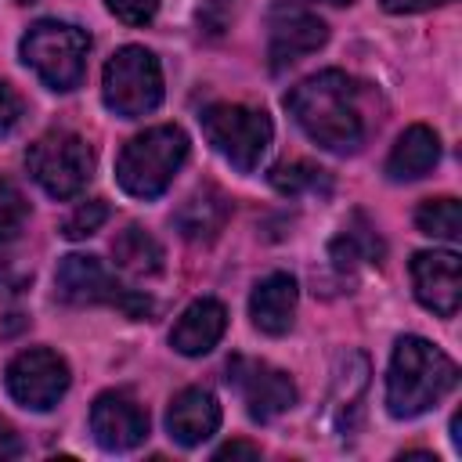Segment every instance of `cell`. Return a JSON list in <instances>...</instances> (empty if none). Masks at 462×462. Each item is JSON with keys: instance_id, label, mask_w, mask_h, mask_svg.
I'll return each instance as SVG.
<instances>
[{"instance_id": "6da1fadb", "label": "cell", "mask_w": 462, "mask_h": 462, "mask_svg": "<svg viewBox=\"0 0 462 462\" xmlns=\"http://www.w3.org/2000/svg\"><path fill=\"white\" fill-rule=\"evenodd\" d=\"M285 108L292 112V119L303 126V134L314 144H321L336 155H354L365 144L357 87L339 69H325V72L300 79L285 94Z\"/></svg>"}, {"instance_id": "7a4b0ae2", "label": "cell", "mask_w": 462, "mask_h": 462, "mask_svg": "<svg viewBox=\"0 0 462 462\" xmlns=\"http://www.w3.org/2000/svg\"><path fill=\"white\" fill-rule=\"evenodd\" d=\"M458 386V365L422 336H401L386 372V411L415 419L437 408Z\"/></svg>"}, {"instance_id": "3957f363", "label": "cell", "mask_w": 462, "mask_h": 462, "mask_svg": "<svg viewBox=\"0 0 462 462\" xmlns=\"http://www.w3.org/2000/svg\"><path fill=\"white\" fill-rule=\"evenodd\" d=\"M188 159V134L173 123L130 137L116 159V180L134 199H159Z\"/></svg>"}, {"instance_id": "277c9868", "label": "cell", "mask_w": 462, "mask_h": 462, "mask_svg": "<svg viewBox=\"0 0 462 462\" xmlns=\"http://www.w3.org/2000/svg\"><path fill=\"white\" fill-rule=\"evenodd\" d=\"M87 51L90 36L79 25L40 18L29 25L22 36V61L40 76L43 87L51 90H76L87 69Z\"/></svg>"}, {"instance_id": "5b68a950", "label": "cell", "mask_w": 462, "mask_h": 462, "mask_svg": "<svg viewBox=\"0 0 462 462\" xmlns=\"http://www.w3.org/2000/svg\"><path fill=\"white\" fill-rule=\"evenodd\" d=\"M101 97L105 105L123 119H141L159 108L162 101V69L159 58L148 47H119L101 76Z\"/></svg>"}, {"instance_id": "8992f818", "label": "cell", "mask_w": 462, "mask_h": 462, "mask_svg": "<svg viewBox=\"0 0 462 462\" xmlns=\"http://www.w3.org/2000/svg\"><path fill=\"white\" fill-rule=\"evenodd\" d=\"M25 166L51 199H76L94 173V152L79 134L51 130L29 144Z\"/></svg>"}, {"instance_id": "52a82bcc", "label": "cell", "mask_w": 462, "mask_h": 462, "mask_svg": "<svg viewBox=\"0 0 462 462\" xmlns=\"http://www.w3.org/2000/svg\"><path fill=\"white\" fill-rule=\"evenodd\" d=\"M206 141L242 173H253L271 144V116L253 105H209L202 116Z\"/></svg>"}, {"instance_id": "ba28073f", "label": "cell", "mask_w": 462, "mask_h": 462, "mask_svg": "<svg viewBox=\"0 0 462 462\" xmlns=\"http://www.w3.org/2000/svg\"><path fill=\"white\" fill-rule=\"evenodd\" d=\"M54 292L58 300L72 303V307H90V303H108L119 307L126 318H148L152 314V300L144 292L123 289L112 271L87 253H69L61 256L58 271H54Z\"/></svg>"}, {"instance_id": "9c48e42d", "label": "cell", "mask_w": 462, "mask_h": 462, "mask_svg": "<svg viewBox=\"0 0 462 462\" xmlns=\"http://www.w3.org/2000/svg\"><path fill=\"white\" fill-rule=\"evenodd\" d=\"M4 386L22 408L51 411L61 401V393L69 390V365L61 354H54L47 346H29L11 357L7 372H4Z\"/></svg>"}, {"instance_id": "30bf717a", "label": "cell", "mask_w": 462, "mask_h": 462, "mask_svg": "<svg viewBox=\"0 0 462 462\" xmlns=\"http://www.w3.org/2000/svg\"><path fill=\"white\" fill-rule=\"evenodd\" d=\"M227 383L242 393V404L256 422H271L296 404V383L289 379V372L256 357L235 354L227 361Z\"/></svg>"}, {"instance_id": "8fae6325", "label": "cell", "mask_w": 462, "mask_h": 462, "mask_svg": "<svg viewBox=\"0 0 462 462\" xmlns=\"http://www.w3.org/2000/svg\"><path fill=\"white\" fill-rule=\"evenodd\" d=\"M411 289L415 300L440 314L451 318L462 303V260L451 249H422L411 256Z\"/></svg>"}, {"instance_id": "7c38bea8", "label": "cell", "mask_w": 462, "mask_h": 462, "mask_svg": "<svg viewBox=\"0 0 462 462\" xmlns=\"http://www.w3.org/2000/svg\"><path fill=\"white\" fill-rule=\"evenodd\" d=\"M267 29H271V36H267V58H271V69L274 72H282L285 65L300 61L303 54H314L328 40V25L318 14H310L307 7H289V4H278L271 11Z\"/></svg>"}, {"instance_id": "4fadbf2b", "label": "cell", "mask_w": 462, "mask_h": 462, "mask_svg": "<svg viewBox=\"0 0 462 462\" xmlns=\"http://www.w3.org/2000/svg\"><path fill=\"white\" fill-rule=\"evenodd\" d=\"M90 433L105 451H134L148 437V411L123 390H108L90 404Z\"/></svg>"}, {"instance_id": "5bb4252c", "label": "cell", "mask_w": 462, "mask_h": 462, "mask_svg": "<svg viewBox=\"0 0 462 462\" xmlns=\"http://www.w3.org/2000/svg\"><path fill=\"white\" fill-rule=\"evenodd\" d=\"M217 426H220V404L202 386L180 390L166 408V430L180 448H199L217 433Z\"/></svg>"}, {"instance_id": "9a60e30c", "label": "cell", "mask_w": 462, "mask_h": 462, "mask_svg": "<svg viewBox=\"0 0 462 462\" xmlns=\"http://www.w3.org/2000/svg\"><path fill=\"white\" fill-rule=\"evenodd\" d=\"M224 328H227L224 303L202 296V300H195V303H188L180 310L177 325L170 328V346L177 354H184V357H202V354H209L220 343Z\"/></svg>"}, {"instance_id": "2e32d148", "label": "cell", "mask_w": 462, "mask_h": 462, "mask_svg": "<svg viewBox=\"0 0 462 462\" xmlns=\"http://www.w3.org/2000/svg\"><path fill=\"white\" fill-rule=\"evenodd\" d=\"M296 300H300V285L292 274L274 271L267 278L256 282L253 296H249V318L260 332L267 336H285L292 328V314H296Z\"/></svg>"}, {"instance_id": "e0dca14e", "label": "cell", "mask_w": 462, "mask_h": 462, "mask_svg": "<svg viewBox=\"0 0 462 462\" xmlns=\"http://www.w3.org/2000/svg\"><path fill=\"white\" fill-rule=\"evenodd\" d=\"M227 217H231V199L220 188L202 184L180 202V209L173 213V224L180 231V238H188L195 245H206L224 231Z\"/></svg>"}, {"instance_id": "ac0fdd59", "label": "cell", "mask_w": 462, "mask_h": 462, "mask_svg": "<svg viewBox=\"0 0 462 462\" xmlns=\"http://www.w3.org/2000/svg\"><path fill=\"white\" fill-rule=\"evenodd\" d=\"M437 159H440V137L430 126L415 123L390 148V155H386V177L390 180H419V177H426L437 166Z\"/></svg>"}, {"instance_id": "d6986e66", "label": "cell", "mask_w": 462, "mask_h": 462, "mask_svg": "<svg viewBox=\"0 0 462 462\" xmlns=\"http://www.w3.org/2000/svg\"><path fill=\"white\" fill-rule=\"evenodd\" d=\"M112 260L119 271L126 274H137V278H148V274H159L162 271V245L137 224L123 227L116 238H112Z\"/></svg>"}, {"instance_id": "ffe728a7", "label": "cell", "mask_w": 462, "mask_h": 462, "mask_svg": "<svg viewBox=\"0 0 462 462\" xmlns=\"http://www.w3.org/2000/svg\"><path fill=\"white\" fill-rule=\"evenodd\" d=\"M328 256H332V263H336L339 271H350V267H357L361 260L379 263V260H383V242H379V235H375L372 227H343V231L328 242Z\"/></svg>"}, {"instance_id": "44dd1931", "label": "cell", "mask_w": 462, "mask_h": 462, "mask_svg": "<svg viewBox=\"0 0 462 462\" xmlns=\"http://www.w3.org/2000/svg\"><path fill=\"white\" fill-rule=\"evenodd\" d=\"M415 227L430 238H444V242H455L462 235V206L458 199L451 195H440V199H426L419 202L415 209Z\"/></svg>"}, {"instance_id": "7402d4cb", "label": "cell", "mask_w": 462, "mask_h": 462, "mask_svg": "<svg viewBox=\"0 0 462 462\" xmlns=\"http://www.w3.org/2000/svg\"><path fill=\"white\" fill-rule=\"evenodd\" d=\"M271 188L282 195H303V191H328V173L307 159H292V162H278L267 173Z\"/></svg>"}, {"instance_id": "603a6c76", "label": "cell", "mask_w": 462, "mask_h": 462, "mask_svg": "<svg viewBox=\"0 0 462 462\" xmlns=\"http://www.w3.org/2000/svg\"><path fill=\"white\" fill-rule=\"evenodd\" d=\"M29 220V202L22 195V188L7 177H0V242H11L22 235Z\"/></svg>"}, {"instance_id": "cb8c5ba5", "label": "cell", "mask_w": 462, "mask_h": 462, "mask_svg": "<svg viewBox=\"0 0 462 462\" xmlns=\"http://www.w3.org/2000/svg\"><path fill=\"white\" fill-rule=\"evenodd\" d=\"M108 220V206L101 199H90V202H79L65 220H61V235L65 238H90L94 231H101V224Z\"/></svg>"}, {"instance_id": "d4e9b609", "label": "cell", "mask_w": 462, "mask_h": 462, "mask_svg": "<svg viewBox=\"0 0 462 462\" xmlns=\"http://www.w3.org/2000/svg\"><path fill=\"white\" fill-rule=\"evenodd\" d=\"M159 4H162V0H105V7H108L119 22H126V25H144V22H152L155 11H159Z\"/></svg>"}, {"instance_id": "484cf974", "label": "cell", "mask_w": 462, "mask_h": 462, "mask_svg": "<svg viewBox=\"0 0 462 462\" xmlns=\"http://www.w3.org/2000/svg\"><path fill=\"white\" fill-rule=\"evenodd\" d=\"M22 112H25L22 94H18L7 79H0V137H7V134L22 123Z\"/></svg>"}, {"instance_id": "4316f807", "label": "cell", "mask_w": 462, "mask_h": 462, "mask_svg": "<svg viewBox=\"0 0 462 462\" xmlns=\"http://www.w3.org/2000/svg\"><path fill=\"white\" fill-rule=\"evenodd\" d=\"M379 4L390 14H419V11H430V7H444L451 0H379Z\"/></svg>"}, {"instance_id": "83f0119b", "label": "cell", "mask_w": 462, "mask_h": 462, "mask_svg": "<svg viewBox=\"0 0 462 462\" xmlns=\"http://www.w3.org/2000/svg\"><path fill=\"white\" fill-rule=\"evenodd\" d=\"M25 448H22V437L14 433V426L7 419H0V458H18Z\"/></svg>"}, {"instance_id": "f1b7e54d", "label": "cell", "mask_w": 462, "mask_h": 462, "mask_svg": "<svg viewBox=\"0 0 462 462\" xmlns=\"http://www.w3.org/2000/svg\"><path fill=\"white\" fill-rule=\"evenodd\" d=\"M213 458L217 462H224V458H260V448L256 444H245V440H227Z\"/></svg>"}, {"instance_id": "f546056e", "label": "cell", "mask_w": 462, "mask_h": 462, "mask_svg": "<svg viewBox=\"0 0 462 462\" xmlns=\"http://www.w3.org/2000/svg\"><path fill=\"white\" fill-rule=\"evenodd\" d=\"M314 4H332V7H343V4H354V0H314Z\"/></svg>"}, {"instance_id": "4dcf8cb0", "label": "cell", "mask_w": 462, "mask_h": 462, "mask_svg": "<svg viewBox=\"0 0 462 462\" xmlns=\"http://www.w3.org/2000/svg\"><path fill=\"white\" fill-rule=\"evenodd\" d=\"M18 4H32V0H18Z\"/></svg>"}]
</instances>
